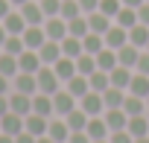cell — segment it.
Listing matches in <instances>:
<instances>
[{"label":"cell","mask_w":149,"mask_h":143,"mask_svg":"<svg viewBox=\"0 0 149 143\" xmlns=\"http://www.w3.org/2000/svg\"><path fill=\"white\" fill-rule=\"evenodd\" d=\"M9 111H15V114H21V117L32 114V96H29V94L12 91V94H9Z\"/></svg>","instance_id":"obj_8"},{"label":"cell","mask_w":149,"mask_h":143,"mask_svg":"<svg viewBox=\"0 0 149 143\" xmlns=\"http://www.w3.org/2000/svg\"><path fill=\"white\" fill-rule=\"evenodd\" d=\"M18 67L24 70V73H38V70L44 67L41 58H38V50H24V53L18 56Z\"/></svg>","instance_id":"obj_12"},{"label":"cell","mask_w":149,"mask_h":143,"mask_svg":"<svg viewBox=\"0 0 149 143\" xmlns=\"http://www.w3.org/2000/svg\"><path fill=\"white\" fill-rule=\"evenodd\" d=\"M6 38H9V32H6V26L0 24V50H3V44H6Z\"/></svg>","instance_id":"obj_51"},{"label":"cell","mask_w":149,"mask_h":143,"mask_svg":"<svg viewBox=\"0 0 149 143\" xmlns=\"http://www.w3.org/2000/svg\"><path fill=\"white\" fill-rule=\"evenodd\" d=\"M38 3H41L44 18H56V15H61V0H38Z\"/></svg>","instance_id":"obj_41"},{"label":"cell","mask_w":149,"mask_h":143,"mask_svg":"<svg viewBox=\"0 0 149 143\" xmlns=\"http://www.w3.org/2000/svg\"><path fill=\"white\" fill-rule=\"evenodd\" d=\"M76 105H79V99L73 96L67 88H61V91H56V94H53V111H56V117H67Z\"/></svg>","instance_id":"obj_2"},{"label":"cell","mask_w":149,"mask_h":143,"mask_svg":"<svg viewBox=\"0 0 149 143\" xmlns=\"http://www.w3.org/2000/svg\"><path fill=\"white\" fill-rule=\"evenodd\" d=\"M0 131H3V134H21L24 131V117L21 114H15V111H9V114H3V117H0Z\"/></svg>","instance_id":"obj_13"},{"label":"cell","mask_w":149,"mask_h":143,"mask_svg":"<svg viewBox=\"0 0 149 143\" xmlns=\"http://www.w3.org/2000/svg\"><path fill=\"white\" fill-rule=\"evenodd\" d=\"M134 70H137V73H146V76H149V53H146V50H140V56H137V64H134Z\"/></svg>","instance_id":"obj_43"},{"label":"cell","mask_w":149,"mask_h":143,"mask_svg":"<svg viewBox=\"0 0 149 143\" xmlns=\"http://www.w3.org/2000/svg\"><path fill=\"white\" fill-rule=\"evenodd\" d=\"M146 53H149V44H146Z\"/></svg>","instance_id":"obj_59"},{"label":"cell","mask_w":149,"mask_h":143,"mask_svg":"<svg viewBox=\"0 0 149 143\" xmlns=\"http://www.w3.org/2000/svg\"><path fill=\"white\" fill-rule=\"evenodd\" d=\"M24 50H26L24 38H21V35H9V38H6V44H3V50H0V53H12V56H21Z\"/></svg>","instance_id":"obj_38"},{"label":"cell","mask_w":149,"mask_h":143,"mask_svg":"<svg viewBox=\"0 0 149 143\" xmlns=\"http://www.w3.org/2000/svg\"><path fill=\"white\" fill-rule=\"evenodd\" d=\"M123 111H126L129 117H137V114H149V111H146V99H143V96H134V94H126Z\"/></svg>","instance_id":"obj_29"},{"label":"cell","mask_w":149,"mask_h":143,"mask_svg":"<svg viewBox=\"0 0 149 143\" xmlns=\"http://www.w3.org/2000/svg\"><path fill=\"white\" fill-rule=\"evenodd\" d=\"M123 9V0H100V12L102 15H108L111 21H114V15Z\"/></svg>","instance_id":"obj_40"},{"label":"cell","mask_w":149,"mask_h":143,"mask_svg":"<svg viewBox=\"0 0 149 143\" xmlns=\"http://www.w3.org/2000/svg\"><path fill=\"white\" fill-rule=\"evenodd\" d=\"M9 12H12V3H9V0H0V21H3Z\"/></svg>","instance_id":"obj_50"},{"label":"cell","mask_w":149,"mask_h":143,"mask_svg":"<svg viewBox=\"0 0 149 143\" xmlns=\"http://www.w3.org/2000/svg\"><path fill=\"white\" fill-rule=\"evenodd\" d=\"M85 134H88L91 140H108L111 128H108L105 117H91V120H88V126H85Z\"/></svg>","instance_id":"obj_10"},{"label":"cell","mask_w":149,"mask_h":143,"mask_svg":"<svg viewBox=\"0 0 149 143\" xmlns=\"http://www.w3.org/2000/svg\"><path fill=\"white\" fill-rule=\"evenodd\" d=\"M88 120H91V117H88V114H85V111H82L79 105H76V108H73V111H70V114L64 117V123L70 126V131H85Z\"/></svg>","instance_id":"obj_30"},{"label":"cell","mask_w":149,"mask_h":143,"mask_svg":"<svg viewBox=\"0 0 149 143\" xmlns=\"http://www.w3.org/2000/svg\"><path fill=\"white\" fill-rule=\"evenodd\" d=\"M9 114V94H0V117Z\"/></svg>","instance_id":"obj_49"},{"label":"cell","mask_w":149,"mask_h":143,"mask_svg":"<svg viewBox=\"0 0 149 143\" xmlns=\"http://www.w3.org/2000/svg\"><path fill=\"white\" fill-rule=\"evenodd\" d=\"M44 32H47V38H50V41H61V38L67 35V21H64L61 15L47 18V21H44Z\"/></svg>","instance_id":"obj_7"},{"label":"cell","mask_w":149,"mask_h":143,"mask_svg":"<svg viewBox=\"0 0 149 143\" xmlns=\"http://www.w3.org/2000/svg\"><path fill=\"white\" fill-rule=\"evenodd\" d=\"M137 56H140V50H137L134 44H123V47L117 50V61H120L123 67H132V70H134V64H137Z\"/></svg>","instance_id":"obj_28"},{"label":"cell","mask_w":149,"mask_h":143,"mask_svg":"<svg viewBox=\"0 0 149 143\" xmlns=\"http://www.w3.org/2000/svg\"><path fill=\"white\" fill-rule=\"evenodd\" d=\"M88 82H91V91H97V94H102V91H108V88H111V76L105 73V70H100V67L88 76Z\"/></svg>","instance_id":"obj_33"},{"label":"cell","mask_w":149,"mask_h":143,"mask_svg":"<svg viewBox=\"0 0 149 143\" xmlns=\"http://www.w3.org/2000/svg\"><path fill=\"white\" fill-rule=\"evenodd\" d=\"M0 143H15V137H12V134H3V131H0Z\"/></svg>","instance_id":"obj_53"},{"label":"cell","mask_w":149,"mask_h":143,"mask_svg":"<svg viewBox=\"0 0 149 143\" xmlns=\"http://www.w3.org/2000/svg\"><path fill=\"white\" fill-rule=\"evenodd\" d=\"M38 58H41V64H47V67H53L58 58H61V41H44L41 47H38Z\"/></svg>","instance_id":"obj_5"},{"label":"cell","mask_w":149,"mask_h":143,"mask_svg":"<svg viewBox=\"0 0 149 143\" xmlns=\"http://www.w3.org/2000/svg\"><path fill=\"white\" fill-rule=\"evenodd\" d=\"M18 12L24 15V21H26L29 26H41V24L47 21V18H44V12H41V3H38V0H29V3H24Z\"/></svg>","instance_id":"obj_6"},{"label":"cell","mask_w":149,"mask_h":143,"mask_svg":"<svg viewBox=\"0 0 149 143\" xmlns=\"http://www.w3.org/2000/svg\"><path fill=\"white\" fill-rule=\"evenodd\" d=\"M111 24H114V21H111L108 15H102L100 9L88 15V26H91V32H100V35H105V32L111 29Z\"/></svg>","instance_id":"obj_24"},{"label":"cell","mask_w":149,"mask_h":143,"mask_svg":"<svg viewBox=\"0 0 149 143\" xmlns=\"http://www.w3.org/2000/svg\"><path fill=\"white\" fill-rule=\"evenodd\" d=\"M105 123H108V128L111 131H123L126 126H129V114L123 111V108H105Z\"/></svg>","instance_id":"obj_15"},{"label":"cell","mask_w":149,"mask_h":143,"mask_svg":"<svg viewBox=\"0 0 149 143\" xmlns=\"http://www.w3.org/2000/svg\"><path fill=\"white\" fill-rule=\"evenodd\" d=\"M126 131L132 137H146L149 134V114H137V117H129V126Z\"/></svg>","instance_id":"obj_21"},{"label":"cell","mask_w":149,"mask_h":143,"mask_svg":"<svg viewBox=\"0 0 149 143\" xmlns=\"http://www.w3.org/2000/svg\"><path fill=\"white\" fill-rule=\"evenodd\" d=\"M108 143H134V137L123 128V131H111V134H108Z\"/></svg>","instance_id":"obj_42"},{"label":"cell","mask_w":149,"mask_h":143,"mask_svg":"<svg viewBox=\"0 0 149 143\" xmlns=\"http://www.w3.org/2000/svg\"><path fill=\"white\" fill-rule=\"evenodd\" d=\"M15 143H38V137L29 131H21V134H15Z\"/></svg>","instance_id":"obj_47"},{"label":"cell","mask_w":149,"mask_h":143,"mask_svg":"<svg viewBox=\"0 0 149 143\" xmlns=\"http://www.w3.org/2000/svg\"><path fill=\"white\" fill-rule=\"evenodd\" d=\"M82 47H85V53L97 56L100 50H105V35H100V32H88V35L82 38Z\"/></svg>","instance_id":"obj_34"},{"label":"cell","mask_w":149,"mask_h":143,"mask_svg":"<svg viewBox=\"0 0 149 143\" xmlns=\"http://www.w3.org/2000/svg\"><path fill=\"white\" fill-rule=\"evenodd\" d=\"M82 53H85L82 38H76V35H64V38H61V56H67V58H79Z\"/></svg>","instance_id":"obj_22"},{"label":"cell","mask_w":149,"mask_h":143,"mask_svg":"<svg viewBox=\"0 0 149 143\" xmlns=\"http://www.w3.org/2000/svg\"><path fill=\"white\" fill-rule=\"evenodd\" d=\"M53 70H56V76H58L61 82H67V79H73V76H76V58L61 56V58L53 64Z\"/></svg>","instance_id":"obj_18"},{"label":"cell","mask_w":149,"mask_h":143,"mask_svg":"<svg viewBox=\"0 0 149 143\" xmlns=\"http://www.w3.org/2000/svg\"><path fill=\"white\" fill-rule=\"evenodd\" d=\"M35 79H38V94H50V96H53L56 91H61V88H64V82L56 76V70H53V67H47V64L35 73Z\"/></svg>","instance_id":"obj_1"},{"label":"cell","mask_w":149,"mask_h":143,"mask_svg":"<svg viewBox=\"0 0 149 143\" xmlns=\"http://www.w3.org/2000/svg\"><path fill=\"white\" fill-rule=\"evenodd\" d=\"M76 3H79L82 15H91V12H97V9H100V0H76Z\"/></svg>","instance_id":"obj_44"},{"label":"cell","mask_w":149,"mask_h":143,"mask_svg":"<svg viewBox=\"0 0 149 143\" xmlns=\"http://www.w3.org/2000/svg\"><path fill=\"white\" fill-rule=\"evenodd\" d=\"M111 88H120V91H129V82H132V76H134V70L132 67H123V64H117L114 70H111Z\"/></svg>","instance_id":"obj_16"},{"label":"cell","mask_w":149,"mask_h":143,"mask_svg":"<svg viewBox=\"0 0 149 143\" xmlns=\"http://www.w3.org/2000/svg\"><path fill=\"white\" fill-rule=\"evenodd\" d=\"M146 3H149V0H146Z\"/></svg>","instance_id":"obj_60"},{"label":"cell","mask_w":149,"mask_h":143,"mask_svg":"<svg viewBox=\"0 0 149 143\" xmlns=\"http://www.w3.org/2000/svg\"><path fill=\"white\" fill-rule=\"evenodd\" d=\"M114 24H117V26H123V29H132L134 24H140V21H137V9H132V6H123V9L114 15Z\"/></svg>","instance_id":"obj_32"},{"label":"cell","mask_w":149,"mask_h":143,"mask_svg":"<svg viewBox=\"0 0 149 143\" xmlns=\"http://www.w3.org/2000/svg\"><path fill=\"white\" fill-rule=\"evenodd\" d=\"M47 134H50L56 143H67V137H70V126L64 123V117H50Z\"/></svg>","instance_id":"obj_11"},{"label":"cell","mask_w":149,"mask_h":143,"mask_svg":"<svg viewBox=\"0 0 149 143\" xmlns=\"http://www.w3.org/2000/svg\"><path fill=\"white\" fill-rule=\"evenodd\" d=\"M12 91L35 96V94H38V79H35V73H24V70H21V73L12 79Z\"/></svg>","instance_id":"obj_4"},{"label":"cell","mask_w":149,"mask_h":143,"mask_svg":"<svg viewBox=\"0 0 149 143\" xmlns=\"http://www.w3.org/2000/svg\"><path fill=\"white\" fill-rule=\"evenodd\" d=\"M67 143H94L85 131H70V137H67Z\"/></svg>","instance_id":"obj_45"},{"label":"cell","mask_w":149,"mask_h":143,"mask_svg":"<svg viewBox=\"0 0 149 143\" xmlns=\"http://www.w3.org/2000/svg\"><path fill=\"white\" fill-rule=\"evenodd\" d=\"M47 126H50V117H41V114H26L24 117V131H29L35 137H44Z\"/></svg>","instance_id":"obj_9"},{"label":"cell","mask_w":149,"mask_h":143,"mask_svg":"<svg viewBox=\"0 0 149 143\" xmlns=\"http://www.w3.org/2000/svg\"><path fill=\"white\" fill-rule=\"evenodd\" d=\"M64 88L73 94V96H76V99H82L88 91H91V82H88V76H82V73H76V76H73V79H67L64 82Z\"/></svg>","instance_id":"obj_23"},{"label":"cell","mask_w":149,"mask_h":143,"mask_svg":"<svg viewBox=\"0 0 149 143\" xmlns=\"http://www.w3.org/2000/svg\"><path fill=\"white\" fill-rule=\"evenodd\" d=\"M123 44H129V29H123V26L111 24V29L105 32V47H111V50H120Z\"/></svg>","instance_id":"obj_17"},{"label":"cell","mask_w":149,"mask_h":143,"mask_svg":"<svg viewBox=\"0 0 149 143\" xmlns=\"http://www.w3.org/2000/svg\"><path fill=\"white\" fill-rule=\"evenodd\" d=\"M79 15H82V9H79L76 0H61V18L64 21H73V18H79Z\"/></svg>","instance_id":"obj_39"},{"label":"cell","mask_w":149,"mask_h":143,"mask_svg":"<svg viewBox=\"0 0 149 143\" xmlns=\"http://www.w3.org/2000/svg\"><path fill=\"white\" fill-rule=\"evenodd\" d=\"M137 21L149 26V3H140V6H137Z\"/></svg>","instance_id":"obj_46"},{"label":"cell","mask_w":149,"mask_h":143,"mask_svg":"<svg viewBox=\"0 0 149 143\" xmlns=\"http://www.w3.org/2000/svg\"><path fill=\"white\" fill-rule=\"evenodd\" d=\"M21 38H24L26 50H38V47H41V44L47 41V32H44V24H41V26H26Z\"/></svg>","instance_id":"obj_14"},{"label":"cell","mask_w":149,"mask_h":143,"mask_svg":"<svg viewBox=\"0 0 149 143\" xmlns=\"http://www.w3.org/2000/svg\"><path fill=\"white\" fill-rule=\"evenodd\" d=\"M94 143H108V140H94Z\"/></svg>","instance_id":"obj_57"},{"label":"cell","mask_w":149,"mask_h":143,"mask_svg":"<svg viewBox=\"0 0 149 143\" xmlns=\"http://www.w3.org/2000/svg\"><path fill=\"white\" fill-rule=\"evenodd\" d=\"M0 24L6 26V32H9V35H24V29L29 26V24L24 21V15H21V12H9V15L0 21Z\"/></svg>","instance_id":"obj_19"},{"label":"cell","mask_w":149,"mask_h":143,"mask_svg":"<svg viewBox=\"0 0 149 143\" xmlns=\"http://www.w3.org/2000/svg\"><path fill=\"white\" fill-rule=\"evenodd\" d=\"M0 94H12V79L0 73Z\"/></svg>","instance_id":"obj_48"},{"label":"cell","mask_w":149,"mask_h":143,"mask_svg":"<svg viewBox=\"0 0 149 143\" xmlns=\"http://www.w3.org/2000/svg\"><path fill=\"white\" fill-rule=\"evenodd\" d=\"M134 143H149V134L146 137H134Z\"/></svg>","instance_id":"obj_56"},{"label":"cell","mask_w":149,"mask_h":143,"mask_svg":"<svg viewBox=\"0 0 149 143\" xmlns=\"http://www.w3.org/2000/svg\"><path fill=\"white\" fill-rule=\"evenodd\" d=\"M79 108H82L88 117H102V114H105V99H102V94L88 91V94L79 99Z\"/></svg>","instance_id":"obj_3"},{"label":"cell","mask_w":149,"mask_h":143,"mask_svg":"<svg viewBox=\"0 0 149 143\" xmlns=\"http://www.w3.org/2000/svg\"><path fill=\"white\" fill-rule=\"evenodd\" d=\"M88 32H91V26H88V15H79V18L67 21V35H76V38H85Z\"/></svg>","instance_id":"obj_35"},{"label":"cell","mask_w":149,"mask_h":143,"mask_svg":"<svg viewBox=\"0 0 149 143\" xmlns=\"http://www.w3.org/2000/svg\"><path fill=\"white\" fill-rule=\"evenodd\" d=\"M97 70V56H91V53H82L79 58H76V73H82V76H91Z\"/></svg>","instance_id":"obj_37"},{"label":"cell","mask_w":149,"mask_h":143,"mask_svg":"<svg viewBox=\"0 0 149 143\" xmlns=\"http://www.w3.org/2000/svg\"><path fill=\"white\" fill-rule=\"evenodd\" d=\"M140 3H146V0H123V6H132V9H137Z\"/></svg>","instance_id":"obj_52"},{"label":"cell","mask_w":149,"mask_h":143,"mask_svg":"<svg viewBox=\"0 0 149 143\" xmlns=\"http://www.w3.org/2000/svg\"><path fill=\"white\" fill-rule=\"evenodd\" d=\"M129 94H134V96H149V76L146 73H137L134 70V76H132V82H129Z\"/></svg>","instance_id":"obj_27"},{"label":"cell","mask_w":149,"mask_h":143,"mask_svg":"<svg viewBox=\"0 0 149 143\" xmlns=\"http://www.w3.org/2000/svg\"><path fill=\"white\" fill-rule=\"evenodd\" d=\"M117 64H120V61H117V50L105 47V50H100V53H97V67H100V70L111 73V70H114Z\"/></svg>","instance_id":"obj_26"},{"label":"cell","mask_w":149,"mask_h":143,"mask_svg":"<svg viewBox=\"0 0 149 143\" xmlns=\"http://www.w3.org/2000/svg\"><path fill=\"white\" fill-rule=\"evenodd\" d=\"M32 114L56 117V111H53V96H50V94H35V96H32Z\"/></svg>","instance_id":"obj_20"},{"label":"cell","mask_w":149,"mask_h":143,"mask_svg":"<svg viewBox=\"0 0 149 143\" xmlns=\"http://www.w3.org/2000/svg\"><path fill=\"white\" fill-rule=\"evenodd\" d=\"M129 44H134L137 50H146V44H149V26L146 24H134L129 29Z\"/></svg>","instance_id":"obj_25"},{"label":"cell","mask_w":149,"mask_h":143,"mask_svg":"<svg viewBox=\"0 0 149 143\" xmlns=\"http://www.w3.org/2000/svg\"><path fill=\"white\" fill-rule=\"evenodd\" d=\"M0 73L9 76V79H15V76L21 73V67H18V56H12V53H0Z\"/></svg>","instance_id":"obj_31"},{"label":"cell","mask_w":149,"mask_h":143,"mask_svg":"<svg viewBox=\"0 0 149 143\" xmlns=\"http://www.w3.org/2000/svg\"><path fill=\"white\" fill-rule=\"evenodd\" d=\"M126 94H129V91H120V88H108V91H102L105 108H123V102H126Z\"/></svg>","instance_id":"obj_36"},{"label":"cell","mask_w":149,"mask_h":143,"mask_svg":"<svg viewBox=\"0 0 149 143\" xmlns=\"http://www.w3.org/2000/svg\"><path fill=\"white\" fill-rule=\"evenodd\" d=\"M9 3H12V6H18V9H21V6H24V3H29V0H9Z\"/></svg>","instance_id":"obj_55"},{"label":"cell","mask_w":149,"mask_h":143,"mask_svg":"<svg viewBox=\"0 0 149 143\" xmlns=\"http://www.w3.org/2000/svg\"><path fill=\"white\" fill-rule=\"evenodd\" d=\"M38 143H56V140H53L50 134H44V137H38Z\"/></svg>","instance_id":"obj_54"},{"label":"cell","mask_w":149,"mask_h":143,"mask_svg":"<svg viewBox=\"0 0 149 143\" xmlns=\"http://www.w3.org/2000/svg\"><path fill=\"white\" fill-rule=\"evenodd\" d=\"M146 111H149V96H146Z\"/></svg>","instance_id":"obj_58"}]
</instances>
